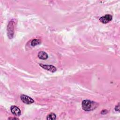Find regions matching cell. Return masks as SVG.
I'll use <instances>...</instances> for the list:
<instances>
[{
  "instance_id": "6da1fadb",
  "label": "cell",
  "mask_w": 120,
  "mask_h": 120,
  "mask_svg": "<svg viewBox=\"0 0 120 120\" xmlns=\"http://www.w3.org/2000/svg\"><path fill=\"white\" fill-rule=\"evenodd\" d=\"M98 105V103L90 100H84L82 103V108L85 111H92L95 109Z\"/></svg>"
},
{
  "instance_id": "7a4b0ae2",
  "label": "cell",
  "mask_w": 120,
  "mask_h": 120,
  "mask_svg": "<svg viewBox=\"0 0 120 120\" xmlns=\"http://www.w3.org/2000/svg\"><path fill=\"white\" fill-rule=\"evenodd\" d=\"M21 100L25 104H31L34 102V100L31 98L30 97H29L28 96L25 95H21L20 97Z\"/></svg>"
},
{
  "instance_id": "3957f363",
  "label": "cell",
  "mask_w": 120,
  "mask_h": 120,
  "mask_svg": "<svg viewBox=\"0 0 120 120\" xmlns=\"http://www.w3.org/2000/svg\"><path fill=\"white\" fill-rule=\"evenodd\" d=\"M8 35L10 38H12L14 35V25L13 22H9L7 27Z\"/></svg>"
},
{
  "instance_id": "277c9868",
  "label": "cell",
  "mask_w": 120,
  "mask_h": 120,
  "mask_svg": "<svg viewBox=\"0 0 120 120\" xmlns=\"http://www.w3.org/2000/svg\"><path fill=\"white\" fill-rule=\"evenodd\" d=\"M39 66L42 68H43L46 69L48 71H49L51 72H55L56 71L57 69L56 68L52 66V65H45V64H39Z\"/></svg>"
},
{
  "instance_id": "5b68a950",
  "label": "cell",
  "mask_w": 120,
  "mask_h": 120,
  "mask_svg": "<svg viewBox=\"0 0 120 120\" xmlns=\"http://www.w3.org/2000/svg\"><path fill=\"white\" fill-rule=\"evenodd\" d=\"M112 19V16L110 15L107 14L105 16H102L99 18V21L103 23H107L111 21Z\"/></svg>"
},
{
  "instance_id": "8992f818",
  "label": "cell",
  "mask_w": 120,
  "mask_h": 120,
  "mask_svg": "<svg viewBox=\"0 0 120 120\" xmlns=\"http://www.w3.org/2000/svg\"><path fill=\"white\" fill-rule=\"evenodd\" d=\"M10 110H11V112L15 116H19L21 114V111H20V109L18 107H17L15 105H13V106H11Z\"/></svg>"
},
{
  "instance_id": "52a82bcc",
  "label": "cell",
  "mask_w": 120,
  "mask_h": 120,
  "mask_svg": "<svg viewBox=\"0 0 120 120\" xmlns=\"http://www.w3.org/2000/svg\"><path fill=\"white\" fill-rule=\"evenodd\" d=\"M38 56L41 60H46L48 57L47 54L44 51H40L38 54Z\"/></svg>"
},
{
  "instance_id": "ba28073f",
  "label": "cell",
  "mask_w": 120,
  "mask_h": 120,
  "mask_svg": "<svg viewBox=\"0 0 120 120\" xmlns=\"http://www.w3.org/2000/svg\"><path fill=\"white\" fill-rule=\"evenodd\" d=\"M56 119V115L54 113H51L47 116L46 119L48 120H53Z\"/></svg>"
},
{
  "instance_id": "9c48e42d",
  "label": "cell",
  "mask_w": 120,
  "mask_h": 120,
  "mask_svg": "<svg viewBox=\"0 0 120 120\" xmlns=\"http://www.w3.org/2000/svg\"><path fill=\"white\" fill-rule=\"evenodd\" d=\"M40 43H41V41L40 40L35 39L32 40V41L31 42V45L32 46H35L37 45L40 44Z\"/></svg>"
},
{
  "instance_id": "30bf717a",
  "label": "cell",
  "mask_w": 120,
  "mask_h": 120,
  "mask_svg": "<svg viewBox=\"0 0 120 120\" xmlns=\"http://www.w3.org/2000/svg\"><path fill=\"white\" fill-rule=\"evenodd\" d=\"M115 110L116 111H118V112H119V111H120V103H119L118 104L115 106Z\"/></svg>"
},
{
  "instance_id": "8fae6325",
  "label": "cell",
  "mask_w": 120,
  "mask_h": 120,
  "mask_svg": "<svg viewBox=\"0 0 120 120\" xmlns=\"http://www.w3.org/2000/svg\"><path fill=\"white\" fill-rule=\"evenodd\" d=\"M8 119H14V120L17 119V120H18V118H9Z\"/></svg>"
}]
</instances>
